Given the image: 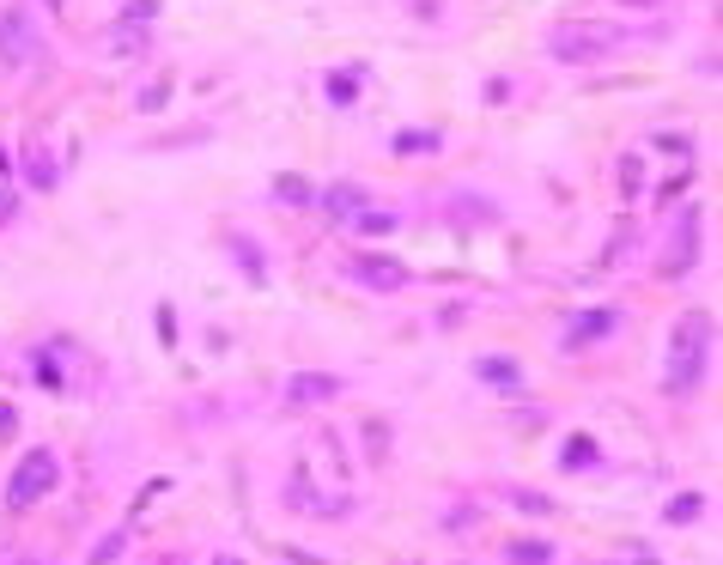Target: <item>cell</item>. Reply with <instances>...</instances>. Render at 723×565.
<instances>
[{
    "mask_svg": "<svg viewBox=\"0 0 723 565\" xmlns=\"http://www.w3.org/2000/svg\"><path fill=\"white\" fill-rule=\"evenodd\" d=\"M711 316L705 310H687L675 322V335H669V359H663V389L669 395H693L699 377L711 371Z\"/></svg>",
    "mask_w": 723,
    "mask_h": 565,
    "instance_id": "1",
    "label": "cell"
},
{
    "mask_svg": "<svg viewBox=\"0 0 723 565\" xmlns=\"http://www.w3.org/2000/svg\"><path fill=\"white\" fill-rule=\"evenodd\" d=\"M614 43H620L614 25H559V31L547 37V55L566 61V67H590V61H602Z\"/></svg>",
    "mask_w": 723,
    "mask_h": 565,
    "instance_id": "2",
    "label": "cell"
},
{
    "mask_svg": "<svg viewBox=\"0 0 723 565\" xmlns=\"http://www.w3.org/2000/svg\"><path fill=\"white\" fill-rule=\"evenodd\" d=\"M49 487H55V456H49V450H31V456L19 462V474H13V487H7V505H13V511H31Z\"/></svg>",
    "mask_w": 723,
    "mask_h": 565,
    "instance_id": "3",
    "label": "cell"
},
{
    "mask_svg": "<svg viewBox=\"0 0 723 565\" xmlns=\"http://www.w3.org/2000/svg\"><path fill=\"white\" fill-rule=\"evenodd\" d=\"M0 61H7V67H31L37 61V25L25 13L0 19Z\"/></svg>",
    "mask_w": 723,
    "mask_h": 565,
    "instance_id": "4",
    "label": "cell"
},
{
    "mask_svg": "<svg viewBox=\"0 0 723 565\" xmlns=\"http://www.w3.org/2000/svg\"><path fill=\"white\" fill-rule=\"evenodd\" d=\"M693 256H699V207H687V213L675 219V244H669V256H663V280H681V274L693 268Z\"/></svg>",
    "mask_w": 723,
    "mask_h": 565,
    "instance_id": "5",
    "label": "cell"
},
{
    "mask_svg": "<svg viewBox=\"0 0 723 565\" xmlns=\"http://www.w3.org/2000/svg\"><path fill=\"white\" fill-rule=\"evenodd\" d=\"M614 329H620V310H584L578 329H566V347L578 353V347H590V341H608Z\"/></svg>",
    "mask_w": 723,
    "mask_h": 565,
    "instance_id": "6",
    "label": "cell"
},
{
    "mask_svg": "<svg viewBox=\"0 0 723 565\" xmlns=\"http://www.w3.org/2000/svg\"><path fill=\"white\" fill-rule=\"evenodd\" d=\"M353 274H359L365 286H377V292H395L401 280H408V268H401V262H383V256H359Z\"/></svg>",
    "mask_w": 723,
    "mask_h": 565,
    "instance_id": "7",
    "label": "cell"
},
{
    "mask_svg": "<svg viewBox=\"0 0 723 565\" xmlns=\"http://www.w3.org/2000/svg\"><path fill=\"white\" fill-rule=\"evenodd\" d=\"M474 377H480V383H493V389H523V365L505 359V353H487V359L474 365Z\"/></svg>",
    "mask_w": 723,
    "mask_h": 565,
    "instance_id": "8",
    "label": "cell"
},
{
    "mask_svg": "<svg viewBox=\"0 0 723 565\" xmlns=\"http://www.w3.org/2000/svg\"><path fill=\"white\" fill-rule=\"evenodd\" d=\"M359 207H371L359 183H335V189H323V213H335V219H353Z\"/></svg>",
    "mask_w": 723,
    "mask_h": 565,
    "instance_id": "9",
    "label": "cell"
},
{
    "mask_svg": "<svg viewBox=\"0 0 723 565\" xmlns=\"http://www.w3.org/2000/svg\"><path fill=\"white\" fill-rule=\"evenodd\" d=\"M335 389H341L335 377H310V371H304V377H292V383H286V401H329Z\"/></svg>",
    "mask_w": 723,
    "mask_h": 565,
    "instance_id": "10",
    "label": "cell"
},
{
    "mask_svg": "<svg viewBox=\"0 0 723 565\" xmlns=\"http://www.w3.org/2000/svg\"><path fill=\"white\" fill-rule=\"evenodd\" d=\"M353 231H365V237H389V231H395V213H383V207H359V213H353Z\"/></svg>",
    "mask_w": 723,
    "mask_h": 565,
    "instance_id": "11",
    "label": "cell"
},
{
    "mask_svg": "<svg viewBox=\"0 0 723 565\" xmlns=\"http://www.w3.org/2000/svg\"><path fill=\"white\" fill-rule=\"evenodd\" d=\"M25 171L37 177V189H55V165H49V152L37 140H25Z\"/></svg>",
    "mask_w": 723,
    "mask_h": 565,
    "instance_id": "12",
    "label": "cell"
},
{
    "mask_svg": "<svg viewBox=\"0 0 723 565\" xmlns=\"http://www.w3.org/2000/svg\"><path fill=\"white\" fill-rule=\"evenodd\" d=\"M553 541H511V565H547Z\"/></svg>",
    "mask_w": 723,
    "mask_h": 565,
    "instance_id": "13",
    "label": "cell"
},
{
    "mask_svg": "<svg viewBox=\"0 0 723 565\" xmlns=\"http://www.w3.org/2000/svg\"><path fill=\"white\" fill-rule=\"evenodd\" d=\"M128 553V529H110L104 541H98V553H92V565H116Z\"/></svg>",
    "mask_w": 723,
    "mask_h": 565,
    "instance_id": "14",
    "label": "cell"
},
{
    "mask_svg": "<svg viewBox=\"0 0 723 565\" xmlns=\"http://www.w3.org/2000/svg\"><path fill=\"white\" fill-rule=\"evenodd\" d=\"M699 511H705V499H699V493H681V499L669 505V523H693Z\"/></svg>",
    "mask_w": 723,
    "mask_h": 565,
    "instance_id": "15",
    "label": "cell"
},
{
    "mask_svg": "<svg viewBox=\"0 0 723 565\" xmlns=\"http://www.w3.org/2000/svg\"><path fill=\"white\" fill-rule=\"evenodd\" d=\"M353 92H359V73H353V67H347V73H335V79H329V98H335V104H347V98H353Z\"/></svg>",
    "mask_w": 723,
    "mask_h": 565,
    "instance_id": "16",
    "label": "cell"
},
{
    "mask_svg": "<svg viewBox=\"0 0 723 565\" xmlns=\"http://www.w3.org/2000/svg\"><path fill=\"white\" fill-rule=\"evenodd\" d=\"M165 98H171V79H158V86H146V92H140L134 104H140V110H158V104H165Z\"/></svg>",
    "mask_w": 723,
    "mask_h": 565,
    "instance_id": "17",
    "label": "cell"
},
{
    "mask_svg": "<svg viewBox=\"0 0 723 565\" xmlns=\"http://www.w3.org/2000/svg\"><path fill=\"white\" fill-rule=\"evenodd\" d=\"M511 505H517V511H547V493H529V487H517V493H511Z\"/></svg>",
    "mask_w": 723,
    "mask_h": 565,
    "instance_id": "18",
    "label": "cell"
},
{
    "mask_svg": "<svg viewBox=\"0 0 723 565\" xmlns=\"http://www.w3.org/2000/svg\"><path fill=\"white\" fill-rule=\"evenodd\" d=\"M231 250H237V256H244V268H250V280H262V256H256V250L244 244V237H231Z\"/></svg>",
    "mask_w": 723,
    "mask_h": 565,
    "instance_id": "19",
    "label": "cell"
},
{
    "mask_svg": "<svg viewBox=\"0 0 723 565\" xmlns=\"http://www.w3.org/2000/svg\"><path fill=\"white\" fill-rule=\"evenodd\" d=\"M274 189H280V201H310V189H304V183H298V177H280V183H274Z\"/></svg>",
    "mask_w": 723,
    "mask_h": 565,
    "instance_id": "20",
    "label": "cell"
},
{
    "mask_svg": "<svg viewBox=\"0 0 723 565\" xmlns=\"http://www.w3.org/2000/svg\"><path fill=\"white\" fill-rule=\"evenodd\" d=\"M566 462H596V444H590V438H572V444H566Z\"/></svg>",
    "mask_w": 723,
    "mask_h": 565,
    "instance_id": "21",
    "label": "cell"
},
{
    "mask_svg": "<svg viewBox=\"0 0 723 565\" xmlns=\"http://www.w3.org/2000/svg\"><path fill=\"white\" fill-rule=\"evenodd\" d=\"M395 146H401V152H414V146H420V152H432V146H438V134H401Z\"/></svg>",
    "mask_w": 723,
    "mask_h": 565,
    "instance_id": "22",
    "label": "cell"
},
{
    "mask_svg": "<svg viewBox=\"0 0 723 565\" xmlns=\"http://www.w3.org/2000/svg\"><path fill=\"white\" fill-rule=\"evenodd\" d=\"M140 49H146V37H140V31H134V37H116V55H140Z\"/></svg>",
    "mask_w": 723,
    "mask_h": 565,
    "instance_id": "23",
    "label": "cell"
},
{
    "mask_svg": "<svg viewBox=\"0 0 723 565\" xmlns=\"http://www.w3.org/2000/svg\"><path fill=\"white\" fill-rule=\"evenodd\" d=\"M7 219H13V195H7V189H0V225H7Z\"/></svg>",
    "mask_w": 723,
    "mask_h": 565,
    "instance_id": "24",
    "label": "cell"
},
{
    "mask_svg": "<svg viewBox=\"0 0 723 565\" xmlns=\"http://www.w3.org/2000/svg\"><path fill=\"white\" fill-rule=\"evenodd\" d=\"M626 7H657V0H626Z\"/></svg>",
    "mask_w": 723,
    "mask_h": 565,
    "instance_id": "25",
    "label": "cell"
},
{
    "mask_svg": "<svg viewBox=\"0 0 723 565\" xmlns=\"http://www.w3.org/2000/svg\"><path fill=\"white\" fill-rule=\"evenodd\" d=\"M219 565H244V559H219Z\"/></svg>",
    "mask_w": 723,
    "mask_h": 565,
    "instance_id": "26",
    "label": "cell"
}]
</instances>
